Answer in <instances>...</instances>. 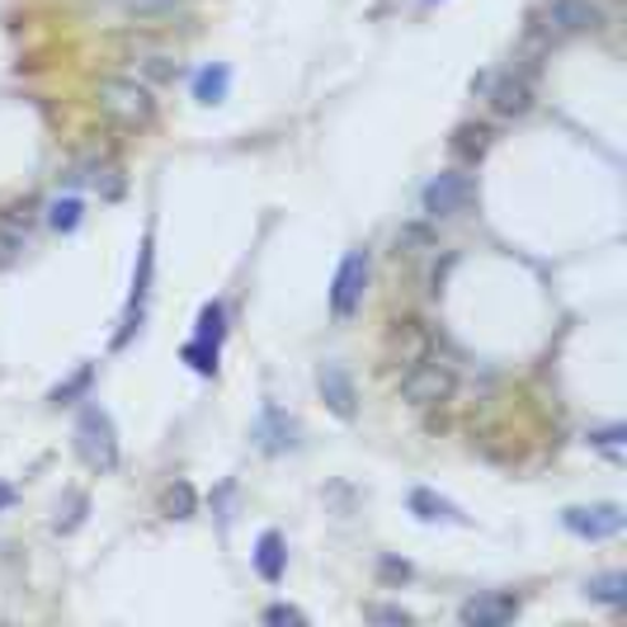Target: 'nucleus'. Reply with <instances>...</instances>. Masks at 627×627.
Listing matches in <instances>:
<instances>
[{"mask_svg":"<svg viewBox=\"0 0 627 627\" xmlns=\"http://www.w3.org/2000/svg\"><path fill=\"white\" fill-rule=\"evenodd\" d=\"M95 109L114 127H123V133H142V127L156 119L152 85L137 81V76H104L95 85Z\"/></svg>","mask_w":627,"mask_h":627,"instance_id":"1","label":"nucleus"},{"mask_svg":"<svg viewBox=\"0 0 627 627\" xmlns=\"http://www.w3.org/2000/svg\"><path fill=\"white\" fill-rule=\"evenodd\" d=\"M71 439H76V453L90 472H114L119 467V430H114V415H109L100 401L81 405Z\"/></svg>","mask_w":627,"mask_h":627,"instance_id":"2","label":"nucleus"},{"mask_svg":"<svg viewBox=\"0 0 627 627\" xmlns=\"http://www.w3.org/2000/svg\"><path fill=\"white\" fill-rule=\"evenodd\" d=\"M476 203V179L467 171H439L425 189H420V208L430 223H449V217L472 213Z\"/></svg>","mask_w":627,"mask_h":627,"instance_id":"3","label":"nucleus"},{"mask_svg":"<svg viewBox=\"0 0 627 627\" xmlns=\"http://www.w3.org/2000/svg\"><path fill=\"white\" fill-rule=\"evenodd\" d=\"M453 387H458L453 363L439 359V354H420L415 363H405V373H401V397L411 401V405H439V401H449Z\"/></svg>","mask_w":627,"mask_h":627,"instance_id":"4","label":"nucleus"},{"mask_svg":"<svg viewBox=\"0 0 627 627\" xmlns=\"http://www.w3.org/2000/svg\"><path fill=\"white\" fill-rule=\"evenodd\" d=\"M368 274H373V260H368V250H349L340 269H336V279H330V311H336L340 321H349L354 311L363 307L368 298Z\"/></svg>","mask_w":627,"mask_h":627,"instance_id":"5","label":"nucleus"},{"mask_svg":"<svg viewBox=\"0 0 627 627\" xmlns=\"http://www.w3.org/2000/svg\"><path fill=\"white\" fill-rule=\"evenodd\" d=\"M250 439H255V449H260L265 458H284V453H292L302 444V425L292 420L279 401H265L260 405V420H255V430H250Z\"/></svg>","mask_w":627,"mask_h":627,"instance_id":"6","label":"nucleus"},{"mask_svg":"<svg viewBox=\"0 0 627 627\" xmlns=\"http://www.w3.org/2000/svg\"><path fill=\"white\" fill-rule=\"evenodd\" d=\"M562 524L576 533V538H585V543H604V538H618V533L627 528V514L614 501H604V505H571L562 514Z\"/></svg>","mask_w":627,"mask_h":627,"instance_id":"7","label":"nucleus"},{"mask_svg":"<svg viewBox=\"0 0 627 627\" xmlns=\"http://www.w3.org/2000/svg\"><path fill=\"white\" fill-rule=\"evenodd\" d=\"M608 14L599 0H547V29L557 39H580V33H599Z\"/></svg>","mask_w":627,"mask_h":627,"instance_id":"8","label":"nucleus"},{"mask_svg":"<svg viewBox=\"0 0 627 627\" xmlns=\"http://www.w3.org/2000/svg\"><path fill=\"white\" fill-rule=\"evenodd\" d=\"M152 269H156V246H152V232L142 236V250H137V274H133V298H127V317H123V330L114 345H127L133 340V330L142 326V302L146 292H152Z\"/></svg>","mask_w":627,"mask_h":627,"instance_id":"9","label":"nucleus"},{"mask_svg":"<svg viewBox=\"0 0 627 627\" xmlns=\"http://www.w3.org/2000/svg\"><path fill=\"white\" fill-rule=\"evenodd\" d=\"M317 387H321V401L336 411L340 420H354V411H359V392H354V378H349V368L345 363H321L317 368Z\"/></svg>","mask_w":627,"mask_h":627,"instance_id":"10","label":"nucleus"},{"mask_svg":"<svg viewBox=\"0 0 627 627\" xmlns=\"http://www.w3.org/2000/svg\"><path fill=\"white\" fill-rule=\"evenodd\" d=\"M458 618H463V627H510L514 618H520V599L491 589V595L467 599L463 608H458Z\"/></svg>","mask_w":627,"mask_h":627,"instance_id":"11","label":"nucleus"},{"mask_svg":"<svg viewBox=\"0 0 627 627\" xmlns=\"http://www.w3.org/2000/svg\"><path fill=\"white\" fill-rule=\"evenodd\" d=\"M528 104H533V85H528V76H520V71H501V76L491 81V109L501 119L528 114Z\"/></svg>","mask_w":627,"mask_h":627,"instance_id":"12","label":"nucleus"},{"mask_svg":"<svg viewBox=\"0 0 627 627\" xmlns=\"http://www.w3.org/2000/svg\"><path fill=\"white\" fill-rule=\"evenodd\" d=\"M405 505H411V514H415V520H425V524H467V514L458 510L453 501H444V495H434L430 486H415Z\"/></svg>","mask_w":627,"mask_h":627,"instance_id":"13","label":"nucleus"},{"mask_svg":"<svg viewBox=\"0 0 627 627\" xmlns=\"http://www.w3.org/2000/svg\"><path fill=\"white\" fill-rule=\"evenodd\" d=\"M71 179L85 184V189H95V194H104V198H119V194H123V175H119V165H114V161H100V156L81 161L76 171H71Z\"/></svg>","mask_w":627,"mask_h":627,"instance_id":"14","label":"nucleus"},{"mask_svg":"<svg viewBox=\"0 0 627 627\" xmlns=\"http://www.w3.org/2000/svg\"><path fill=\"white\" fill-rule=\"evenodd\" d=\"M255 571H260V580H269V585L284 580V571H288V543H284V533H274V528L260 533V543H255Z\"/></svg>","mask_w":627,"mask_h":627,"instance_id":"15","label":"nucleus"},{"mask_svg":"<svg viewBox=\"0 0 627 627\" xmlns=\"http://www.w3.org/2000/svg\"><path fill=\"white\" fill-rule=\"evenodd\" d=\"M114 10L133 24H161V20H175L184 0H114Z\"/></svg>","mask_w":627,"mask_h":627,"instance_id":"16","label":"nucleus"},{"mask_svg":"<svg viewBox=\"0 0 627 627\" xmlns=\"http://www.w3.org/2000/svg\"><path fill=\"white\" fill-rule=\"evenodd\" d=\"M585 599L604 604V608H623L627 604V571H604V576L585 580Z\"/></svg>","mask_w":627,"mask_h":627,"instance_id":"17","label":"nucleus"},{"mask_svg":"<svg viewBox=\"0 0 627 627\" xmlns=\"http://www.w3.org/2000/svg\"><path fill=\"white\" fill-rule=\"evenodd\" d=\"M227 90H232V66H223V62L203 66L198 76H194V100L198 104H223Z\"/></svg>","mask_w":627,"mask_h":627,"instance_id":"18","label":"nucleus"},{"mask_svg":"<svg viewBox=\"0 0 627 627\" xmlns=\"http://www.w3.org/2000/svg\"><path fill=\"white\" fill-rule=\"evenodd\" d=\"M392 354H397L401 363H415L420 354H430L425 326H420V321H397V330H392Z\"/></svg>","mask_w":627,"mask_h":627,"instance_id":"19","label":"nucleus"},{"mask_svg":"<svg viewBox=\"0 0 627 627\" xmlns=\"http://www.w3.org/2000/svg\"><path fill=\"white\" fill-rule=\"evenodd\" d=\"M161 514L165 520H194L198 514V491L189 482H171L161 495Z\"/></svg>","mask_w":627,"mask_h":627,"instance_id":"20","label":"nucleus"},{"mask_svg":"<svg viewBox=\"0 0 627 627\" xmlns=\"http://www.w3.org/2000/svg\"><path fill=\"white\" fill-rule=\"evenodd\" d=\"M194 340H203V345H217V349H223V340H227V307H223V302H203Z\"/></svg>","mask_w":627,"mask_h":627,"instance_id":"21","label":"nucleus"},{"mask_svg":"<svg viewBox=\"0 0 627 627\" xmlns=\"http://www.w3.org/2000/svg\"><path fill=\"white\" fill-rule=\"evenodd\" d=\"M81 217H85V203L76 194H66V198H52L48 203V227L52 232H76L81 227Z\"/></svg>","mask_w":627,"mask_h":627,"instance_id":"22","label":"nucleus"},{"mask_svg":"<svg viewBox=\"0 0 627 627\" xmlns=\"http://www.w3.org/2000/svg\"><path fill=\"white\" fill-rule=\"evenodd\" d=\"M133 66H137V76L142 81H175V71H179V62L171 58V52H137L133 58Z\"/></svg>","mask_w":627,"mask_h":627,"instance_id":"23","label":"nucleus"},{"mask_svg":"<svg viewBox=\"0 0 627 627\" xmlns=\"http://www.w3.org/2000/svg\"><path fill=\"white\" fill-rule=\"evenodd\" d=\"M90 382H95V363H81V368H76V373H71L66 382H58V387H52V392H48V401H52V405H71L76 397H85V392H90Z\"/></svg>","mask_w":627,"mask_h":627,"instance_id":"24","label":"nucleus"},{"mask_svg":"<svg viewBox=\"0 0 627 627\" xmlns=\"http://www.w3.org/2000/svg\"><path fill=\"white\" fill-rule=\"evenodd\" d=\"M486 146H491V133L486 127H458V137H453V152L458 156H467V161H482L486 156Z\"/></svg>","mask_w":627,"mask_h":627,"instance_id":"25","label":"nucleus"},{"mask_svg":"<svg viewBox=\"0 0 627 627\" xmlns=\"http://www.w3.org/2000/svg\"><path fill=\"white\" fill-rule=\"evenodd\" d=\"M85 510H90V501H85L81 491H71L66 505H58V520H52V528H58V533H76L85 524Z\"/></svg>","mask_w":627,"mask_h":627,"instance_id":"26","label":"nucleus"},{"mask_svg":"<svg viewBox=\"0 0 627 627\" xmlns=\"http://www.w3.org/2000/svg\"><path fill=\"white\" fill-rule=\"evenodd\" d=\"M184 363H189L194 368V373L198 378H213L217 373V345H203V340H189V345H184V354H179Z\"/></svg>","mask_w":627,"mask_h":627,"instance_id":"27","label":"nucleus"},{"mask_svg":"<svg viewBox=\"0 0 627 627\" xmlns=\"http://www.w3.org/2000/svg\"><path fill=\"white\" fill-rule=\"evenodd\" d=\"M265 623L269 627H302L307 614H302V608H292V604H269L265 608Z\"/></svg>","mask_w":627,"mask_h":627,"instance_id":"28","label":"nucleus"},{"mask_svg":"<svg viewBox=\"0 0 627 627\" xmlns=\"http://www.w3.org/2000/svg\"><path fill=\"white\" fill-rule=\"evenodd\" d=\"M363 618H368V623H401V627L411 623V614H405L401 604H368V608H363Z\"/></svg>","mask_w":627,"mask_h":627,"instance_id":"29","label":"nucleus"},{"mask_svg":"<svg viewBox=\"0 0 627 627\" xmlns=\"http://www.w3.org/2000/svg\"><path fill=\"white\" fill-rule=\"evenodd\" d=\"M623 439H627V430H623V425H608V430H595V434H589V444H595V449H604L608 458H618Z\"/></svg>","mask_w":627,"mask_h":627,"instance_id":"30","label":"nucleus"},{"mask_svg":"<svg viewBox=\"0 0 627 627\" xmlns=\"http://www.w3.org/2000/svg\"><path fill=\"white\" fill-rule=\"evenodd\" d=\"M382 576H387V580H411V562L387 557V562H382Z\"/></svg>","mask_w":627,"mask_h":627,"instance_id":"31","label":"nucleus"},{"mask_svg":"<svg viewBox=\"0 0 627 627\" xmlns=\"http://www.w3.org/2000/svg\"><path fill=\"white\" fill-rule=\"evenodd\" d=\"M14 505V486H0V510H10Z\"/></svg>","mask_w":627,"mask_h":627,"instance_id":"32","label":"nucleus"},{"mask_svg":"<svg viewBox=\"0 0 627 627\" xmlns=\"http://www.w3.org/2000/svg\"><path fill=\"white\" fill-rule=\"evenodd\" d=\"M425 6H434V0H425Z\"/></svg>","mask_w":627,"mask_h":627,"instance_id":"33","label":"nucleus"}]
</instances>
